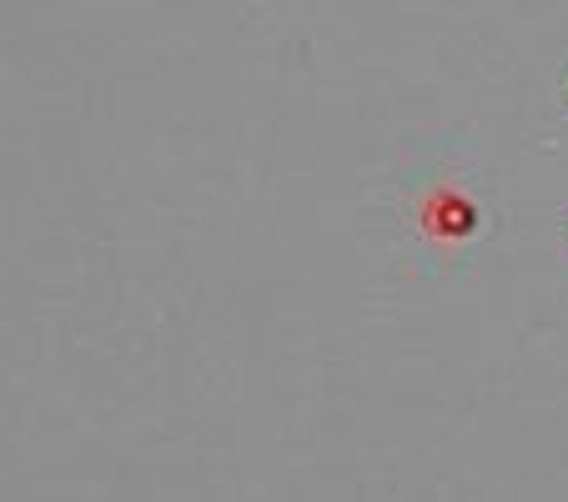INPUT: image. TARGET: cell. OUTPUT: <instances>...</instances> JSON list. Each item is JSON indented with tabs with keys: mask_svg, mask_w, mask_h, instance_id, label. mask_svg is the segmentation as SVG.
I'll list each match as a JSON object with an SVG mask.
<instances>
[{
	"mask_svg": "<svg viewBox=\"0 0 568 502\" xmlns=\"http://www.w3.org/2000/svg\"><path fill=\"white\" fill-rule=\"evenodd\" d=\"M473 226H478V212H473V202L458 192H433L428 206H423V232L428 236L453 242V236H468Z\"/></svg>",
	"mask_w": 568,
	"mask_h": 502,
	"instance_id": "1",
	"label": "cell"
},
{
	"mask_svg": "<svg viewBox=\"0 0 568 502\" xmlns=\"http://www.w3.org/2000/svg\"><path fill=\"white\" fill-rule=\"evenodd\" d=\"M564 106H568V65H564Z\"/></svg>",
	"mask_w": 568,
	"mask_h": 502,
	"instance_id": "2",
	"label": "cell"
}]
</instances>
